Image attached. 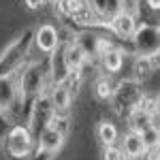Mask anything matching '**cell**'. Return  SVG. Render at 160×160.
Wrapping results in <instances>:
<instances>
[{
  "instance_id": "cell-8",
  "label": "cell",
  "mask_w": 160,
  "mask_h": 160,
  "mask_svg": "<svg viewBox=\"0 0 160 160\" xmlns=\"http://www.w3.org/2000/svg\"><path fill=\"white\" fill-rule=\"evenodd\" d=\"M98 139L100 143L107 148V145H113L115 141H118V126L111 122H102L98 126Z\"/></svg>"
},
{
  "instance_id": "cell-14",
  "label": "cell",
  "mask_w": 160,
  "mask_h": 160,
  "mask_svg": "<svg viewBox=\"0 0 160 160\" xmlns=\"http://www.w3.org/2000/svg\"><path fill=\"white\" fill-rule=\"evenodd\" d=\"M135 71H137V75H139V77H148L149 71H152V64H149V60H148V58L139 60V62L135 64Z\"/></svg>"
},
{
  "instance_id": "cell-20",
  "label": "cell",
  "mask_w": 160,
  "mask_h": 160,
  "mask_svg": "<svg viewBox=\"0 0 160 160\" xmlns=\"http://www.w3.org/2000/svg\"><path fill=\"white\" fill-rule=\"evenodd\" d=\"M158 148H160V130H158Z\"/></svg>"
},
{
  "instance_id": "cell-7",
  "label": "cell",
  "mask_w": 160,
  "mask_h": 160,
  "mask_svg": "<svg viewBox=\"0 0 160 160\" xmlns=\"http://www.w3.org/2000/svg\"><path fill=\"white\" fill-rule=\"evenodd\" d=\"M124 64V58H122V51L118 49H109L102 53V66L109 71V73H118L120 68H122Z\"/></svg>"
},
{
  "instance_id": "cell-17",
  "label": "cell",
  "mask_w": 160,
  "mask_h": 160,
  "mask_svg": "<svg viewBox=\"0 0 160 160\" xmlns=\"http://www.w3.org/2000/svg\"><path fill=\"white\" fill-rule=\"evenodd\" d=\"M43 2H45V0H26V4H28L30 9H38Z\"/></svg>"
},
{
  "instance_id": "cell-1",
  "label": "cell",
  "mask_w": 160,
  "mask_h": 160,
  "mask_svg": "<svg viewBox=\"0 0 160 160\" xmlns=\"http://www.w3.org/2000/svg\"><path fill=\"white\" fill-rule=\"evenodd\" d=\"M32 148V137L30 132L22 128V126H17V128H13L9 137H7V149H9V154L15 156V158H22L26 156L28 152Z\"/></svg>"
},
{
  "instance_id": "cell-18",
  "label": "cell",
  "mask_w": 160,
  "mask_h": 160,
  "mask_svg": "<svg viewBox=\"0 0 160 160\" xmlns=\"http://www.w3.org/2000/svg\"><path fill=\"white\" fill-rule=\"evenodd\" d=\"M148 2L152 9H160V0H148Z\"/></svg>"
},
{
  "instance_id": "cell-19",
  "label": "cell",
  "mask_w": 160,
  "mask_h": 160,
  "mask_svg": "<svg viewBox=\"0 0 160 160\" xmlns=\"http://www.w3.org/2000/svg\"><path fill=\"white\" fill-rule=\"evenodd\" d=\"M156 109L160 111V96H158V98H156Z\"/></svg>"
},
{
  "instance_id": "cell-2",
  "label": "cell",
  "mask_w": 160,
  "mask_h": 160,
  "mask_svg": "<svg viewBox=\"0 0 160 160\" xmlns=\"http://www.w3.org/2000/svg\"><path fill=\"white\" fill-rule=\"evenodd\" d=\"M122 154L124 156H130V158H141L143 154H145V143H143V137L139 135V132H128V135L124 137V143H122Z\"/></svg>"
},
{
  "instance_id": "cell-15",
  "label": "cell",
  "mask_w": 160,
  "mask_h": 160,
  "mask_svg": "<svg viewBox=\"0 0 160 160\" xmlns=\"http://www.w3.org/2000/svg\"><path fill=\"white\" fill-rule=\"evenodd\" d=\"M143 156H148V160H160V148H158V145H154V148H148Z\"/></svg>"
},
{
  "instance_id": "cell-3",
  "label": "cell",
  "mask_w": 160,
  "mask_h": 160,
  "mask_svg": "<svg viewBox=\"0 0 160 160\" xmlns=\"http://www.w3.org/2000/svg\"><path fill=\"white\" fill-rule=\"evenodd\" d=\"M37 45L41 51H45V53H49L58 47V32H56V28L49 24L41 26L37 30Z\"/></svg>"
},
{
  "instance_id": "cell-5",
  "label": "cell",
  "mask_w": 160,
  "mask_h": 160,
  "mask_svg": "<svg viewBox=\"0 0 160 160\" xmlns=\"http://www.w3.org/2000/svg\"><path fill=\"white\" fill-rule=\"evenodd\" d=\"M62 56H64V62H66L68 71H77L83 64V60H86V51L81 49L79 45H68Z\"/></svg>"
},
{
  "instance_id": "cell-13",
  "label": "cell",
  "mask_w": 160,
  "mask_h": 160,
  "mask_svg": "<svg viewBox=\"0 0 160 160\" xmlns=\"http://www.w3.org/2000/svg\"><path fill=\"white\" fill-rule=\"evenodd\" d=\"M102 160H124V154L120 148L115 145H107L105 152H102Z\"/></svg>"
},
{
  "instance_id": "cell-16",
  "label": "cell",
  "mask_w": 160,
  "mask_h": 160,
  "mask_svg": "<svg viewBox=\"0 0 160 160\" xmlns=\"http://www.w3.org/2000/svg\"><path fill=\"white\" fill-rule=\"evenodd\" d=\"M148 60H149V64H152V68H154L156 64L160 66V49H156V51H154V53H152V56L148 58Z\"/></svg>"
},
{
  "instance_id": "cell-6",
  "label": "cell",
  "mask_w": 160,
  "mask_h": 160,
  "mask_svg": "<svg viewBox=\"0 0 160 160\" xmlns=\"http://www.w3.org/2000/svg\"><path fill=\"white\" fill-rule=\"evenodd\" d=\"M62 137L58 130H53V128H45V132H43V137H41V148L47 149V152H56V149L62 145Z\"/></svg>"
},
{
  "instance_id": "cell-9",
  "label": "cell",
  "mask_w": 160,
  "mask_h": 160,
  "mask_svg": "<svg viewBox=\"0 0 160 160\" xmlns=\"http://www.w3.org/2000/svg\"><path fill=\"white\" fill-rule=\"evenodd\" d=\"M68 102H71V92L66 88H56V92H53V107L56 109H66Z\"/></svg>"
},
{
  "instance_id": "cell-4",
  "label": "cell",
  "mask_w": 160,
  "mask_h": 160,
  "mask_svg": "<svg viewBox=\"0 0 160 160\" xmlns=\"http://www.w3.org/2000/svg\"><path fill=\"white\" fill-rule=\"evenodd\" d=\"M113 30L122 38H130L135 34V19L130 13H118L113 17Z\"/></svg>"
},
{
  "instance_id": "cell-12",
  "label": "cell",
  "mask_w": 160,
  "mask_h": 160,
  "mask_svg": "<svg viewBox=\"0 0 160 160\" xmlns=\"http://www.w3.org/2000/svg\"><path fill=\"white\" fill-rule=\"evenodd\" d=\"M58 4H60V9L66 13V15H75L83 2H81V0H58Z\"/></svg>"
},
{
  "instance_id": "cell-11",
  "label": "cell",
  "mask_w": 160,
  "mask_h": 160,
  "mask_svg": "<svg viewBox=\"0 0 160 160\" xmlns=\"http://www.w3.org/2000/svg\"><path fill=\"white\" fill-rule=\"evenodd\" d=\"M94 92H96L98 98L107 100L111 94H113V86H111V81H107V79H98L96 86H94Z\"/></svg>"
},
{
  "instance_id": "cell-10",
  "label": "cell",
  "mask_w": 160,
  "mask_h": 160,
  "mask_svg": "<svg viewBox=\"0 0 160 160\" xmlns=\"http://www.w3.org/2000/svg\"><path fill=\"white\" fill-rule=\"evenodd\" d=\"M137 111L143 113V115H148V118H152L154 111H156V98H152V96H141L139 102H137Z\"/></svg>"
}]
</instances>
